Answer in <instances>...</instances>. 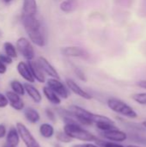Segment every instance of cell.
Wrapping results in <instances>:
<instances>
[{"instance_id": "8", "label": "cell", "mask_w": 146, "mask_h": 147, "mask_svg": "<svg viewBox=\"0 0 146 147\" xmlns=\"http://www.w3.org/2000/svg\"><path fill=\"white\" fill-rule=\"evenodd\" d=\"M99 134L105 140L117 142V143L124 142L128 139V134L124 131L118 129V127L106 132H99Z\"/></svg>"}, {"instance_id": "6", "label": "cell", "mask_w": 146, "mask_h": 147, "mask_svg": "<svg viewBox=\"0 0 146 147\" xmlns=\"http://www.w3.org/2000/svg\"><path fill=\"white\" fill-rule=\"evenodd\" d=\"M16 49L27 60H33L35 55L32 43L24 37H20L16 40Z\"/></svg>"}, {"instance_id": "16", "label": "cell", "mask_w": 146, "mask_h": 147, "mask_svg": "<svg viewBox=\"0 0 146 147\" xmlns=\"http://www.w3.org/2000/svg\"><path fill=\"white\" fill-rule=\"evenodd\" d=\"M20 134L16 127H11L7 132L6 135V143L14 146H17L20 143Z\"/></svg>"}, {"instance_id": "40", "label": "cell", "mask_w": 146, "mask_h": 147, "mask_svg": "<svg viewBox=\"0 0 146 147\" xmlns=\"http://www.w3.org/2000/svg\"><path fill=\"white\" fill-rule=\"evenodd\" d=\"M126 147H140V146H136V145H128V146H126Z\"/></svg>"}, {"instance_id": "21", "label": "cell", "mask_w": 146, "mask_h": 147, "mask_svg": "<svg viewBox=\"0 0 146 147\" xmlns=\"http://www.w3.org/2000/svg\"><path fill=\"white\" fill-rule=\"evenodd\" d=\"M95 125H96V128L99 130V132H106V131H109V130L117 128V127L113 120L100 121V122L96 123Z\"/></svg>"}, {"instance_id": "12", "label": "cell", "mask_w": 146, "mask_h": 147, "mask_svg": "<svg viewBox=\"0 0 146 147\" xmlns=\"http://www.w3.org/2000/svg\"><path fill=\"white\" fill-rule=\"evenodd\" d=\"M37 62L40 65V66L41 67V69L43 70V71L45 72V74L48 75L50 78L60 79L59 74L57 71V70L51 65V63L46 58H44V57H39Z\"/></svg>"}, {"instance_id": "1", "label": "cell", "mask_w": 146, "mask_h": 147, "mask_svg": "<svg viewBox=\"0 0 146 147\" xmlns=\"http://www.w3.org/2000/svg\"><path fill=\"white\" fill-rule=\"evenodd\" d=\"M21 21L30 40L34 45L43 47L46 45V39L40 22L35 17V16L24 15H22Z\"/></svg>"}, {"instance_id": "18", "label": "cell", "mask_w": 146, "mask_h": 147, "mask_svg": "<svg viewBox=\"0 0 146 147\" xmlns=\"http://www.w3.org/2000/svg\"><path fill=\"white\" fill-rule=\"evenodd\" d=\"M42 91H43L44 96L47 99V101L50 103H52V105H55V106L60 105V103H61V98L52 89H50L47 85L45 86V87H43Z\"/></svg>"}, {"instance_id": "41", "label": "cell", "mask_w": 146, "mask_h": 147, "mask_svg": "<svg viewBox=\"0 0 146 147\" xmlns=\"http://www.w3.org/2000/svg\"><path fill=\"white\" fill-rule=\"evenodd\" d=\"M5 3H10V2H12L13 0H3Z\"/></svg>"}, {"instance_id": "34", "label": "cell", "mask_w": 146, "mask_h": 147, "mask_svg": "<svg viewBox=\"0 0 146 147\" xmlns=\"http://www.w3.org/2000/svg\"><path fill=\"white\" fill-rule=\"evenodd\" d=\"M6 135H7V129H6L5 125L0 124V140L6 137Z\"/></svg>"}, {"instance_id": "20", "label": "cell", "mask_w": 146, "mask_h": 147, "mask_svg": "<svg viewBox=\"0 0 146 147\" xmlns=\"http://www.w3.org/2000/svg\"><path fill=\"white\" fill-rule=\"evenodd\" d=\"M40 134L45 139H51L55 135V129L50 123H42L39 127Z\"/></svg>"}, {"instance_id": "30", "label": "cell", "mask_w": 146, "mask_h": 147, "mask_svg": "<svg viewBox=\"0 0 146 147\" xmlns=\"http://www.w3.org/2000/svg\"><path fill=\"white\" fill-rule=\"evenodd\" d=\"M9 105V100L6 95L0 93V109H4Z\"/></svg>"}, {"instance_id": "29", "label": "cell", "mask_w": 146, "mask_h": 147, "mask_svg": "<svg viewBox=\"0 0 146 147\" xmlns=\"http://www.w3.org/2000/svg\"><path fill=\"white\" fill-rule=\"evenodd\" d=\"M74 72H75L76 76H77L81 81H83V82H86V81H87V78H86L84 72H83L81 69H79V68H77V67H74Z\"/></svg>"}, {"instance_id": "3", "label": "cell", "mask_w": 146, "mask_h": 147, "mask_svg": "<svg viewBox=\"0 0 146 147\" xmlns=\"http://www.w3.org/2000/svg\"><path fill=\"white\" fill-rule=\"evenodd\" d=\"M63 130L72 139L83 142H96L98 137L88 131L83 126L78 123H68L65 124Z\"/></svg>"}, {"instance_id": "36", "label": "cell", "mask_w": 146, "mask_h": 147, "mask_svg": "<svg viewBox=\"0 0 146 147\" xmlns=\"http://www.w3.org/2000/svg\"><path fill=\"white\" fill-rule=\"evenodd\" d=\"M137 85L142 89H145L146 90V80H140L137 83Z\"/></svg>"}, {"instance_id": "26", "label": "cell", "mask_w": 146, "mask_h": 147, "mask_svg": "<svg viewBox=\"0 0 146 147\" xmlns=\"http://www.w3.org/2000/svg\"><path fill=\"white\" fill-rule=\"evenodd\" d=\"M131 98L138 104L146 106V92L134 93L131 96Z\"/></svg>"}, {"instance_id": "14", "label": "cell", "mask_w": 146, "mask_h": 147, "mask_svg": "<svg viewBox=\"0 0 146 147\" xmlns=\"http://www.w3.org/2000/svg\"><path fill=\"white\" fill-rule=\"evenodd\" d=\"M28 65L29 68L31 70V72L34 78V79L36 81H38L39 83H45L46 82V77H45V72L43 71V70L41 69V67L40 66V65L38 64V62L36 61H33L30 60L28 61Z\"/></svg>"}, {"instance_id": "4", "label": "cell", "mask_w": 146, "mask_h": 147, "mask_svg": "<svg viewBox=\"0 0 146 147\" xmlns=\"http://www.w3.org/2000/svg\"><path fill=\"white\" fill-rule=\"evenodd\" d=\"M107 105L111 111L121 115L122 117H126L128 119H136L138 117L137 112L124 101L111 97L107 101Z\"/></svg>"}, {"instance_id": "11", "label": "cell", "mask_w": 146, "mask_h": 147, "mask_svg": "<svg viewBox=\"0 0 146 147\" xmlns=\"http://www.w3.org/2000/svg\"><path fill=\"white\" fill-rule=\"evenodd\" d=\"M5 95L9 100V104L12 109L17 111H21L25 109V103L20 95L14 91H7Z\"/></svg>"}, {"instance_id": "35", "label": "cell", "mask_w": 146, "mask_h": 147, "mask_svg": "<svg viewBox=\"0 0 146 147\" xmlns=\"http://www.w3.org/2000/svg\"><path fill=\"white\" fill-rule=\"evenodd\" d=\"M7 71V66L0 60V74H4Z\"/></svg>"}, {"instance_id": "2", "label": "cell", "mask_w": 146, "mask_h": 147, "mask_svg": "<svg viewBox=\"0 0 146 147\" xmlns=\"http://www.w3.org/2000/svg\"><path fill=\"white\" fill-rule=\"evenodd\" d=\"M68 109L76 121L83 127H89L100 121L112 120L108 116L90 112L89 110H87L78 105H71L69 106Z\"/></svg>"}, {"instance_id": "28", "label": "cell", "mask_w": 146, "mask_h": 147, "mask_svg": "<svg viewBox=\"0 0 146 147\" xmlns=\"http://www.w3.org/2000/svg\"><path fill=\"white\" fill-rule=\"evenodd\" d=\"M45 114L47 117V119L52 121V122H56V120H57V113L55 110L52 109H46L45 110Z\"/></svg>"}, {"instance_id": "23", "label": "cell", "mask_w": 146, "mask_h": 147, "mask_svg": "<svg viewBox=\"0 0 146 147\" xmlns=\"http://www.w3.org/2000/svg\"><path fill=\"white\" fill-rule=\"evenodd\" d=\"M10 88L12 90V91H14L15 93L20 95L21 96H24L25 95V87H24V84H22L20 81L18 80H12L10 82Z\"/></svg>"}, {"instance_id": "10", "label": "cell", "mask_w": 146, "mask_h": 147, "mask_svg": "<svg viewBox=\"0 0 146 147\" xmlns=\"http://www.w3.org/2000/svg\"><path fill=\"white\" fill-rule=\"evenodd\" d=\"M61 53L66 57H77V58H83V59H86L89 57L88 53L84 49L75 46L63 47L61 49Z\"/></svg>"}, {"instance_id": "15", "label": "cell", "mask_w": 146, "mask_h": 147, "mask_svg": "<svg viewBox=\"0 0 146 147\" xmlns=\"http://www.w3.org/2000/svg\"><path fill=\"white\" fill-rule=\"evenodd\" d=\"M24 87H25V90L26 93L28 94V96L32 99V101L35 103H40L42 101V96L40 94V92L39 91V90L34 87L32 84L30 83H26L24 84Z\"/></svg>"}, {"instance_id": "19", "label": "cell", "mask_w": 146, "mask_h": 147, "mask_svg": "<svg viewBox=\"0 0 146 147\" xmlns=\"http://www.w3.org/2000/svg\"><path fill=\"white\" fill-rule=\"evenodd\" d=\"M23 114H24V117L26 118V120L31 124H36L40 120V113L34 108H31V107L25 108Z\"/></svg>"}, {"instance_id": "25", "label": "cell", "mask_w": 146, "mask_h": 147, "mask_svg": "<svg viewBox=\"0 0 146 147\" xmlns=\"http://www.w3.org/2000/svg\"><path fill=\"white\" fill-rule=\"evenodd\" d=\"M54 136L58 142L63 143V144H69L73 140L64 130H59V131L56 132Z\"/></svg>"}, {"instance_id": "39", "label": "cell", "mask_w": 146, "mask_h": 147, "mask_svg": "<svg viewBox=\"0 0 146 147\" xmlns=\"http://www.w3.org/2000/svg\"><path fill=\"white\" fill-rule=\"evenodd\" d=\"M53 147H63V146H62L60 144H59V143H58V144H54V145H53Z\"/></svg>"}, {"instance_id": "27", "label": "cell", "mask_w": 146, "mask_h": 147, "mask_svg": "<svg viewBox=\"0 0 146 147\" xmlns=\"http://www.w3.org/2000/svg\"><path fill=\"white\" fill-rule=\"evenodd\" d=\"M96 144L99 145L101 147H125L117 142H113V141H108V140L105 141V140H102L99 139L96 141Z\"/></svg>"}, {"instance_id": "13", "label": "cell", "mask_w": 146, "mask_h": 147, "mask_svg": "<svg viewBox=\"0 0 146 147\" xmlns=\"http://www.w3.org/2000/svg\"><path fill=\"white\" fill-rule=\"evenodd\" d=\"M16 69H17V71L19 73V75L25 80L27 81L28 83H30V84H33L34 83L35 79L31 72V70L29 68V65L28 63H25L23 61H21L17 64V66H16Z\"/></svg>"}, {"instance_id": "32", "label": "cell", "mask_w": 146, "mask_h": 147, "mask_svg": "<svg viewBox=\"0 0 146 147\" xmlns=\"http://www.w3.org/2000/svg\"><path fill=\"white\" fill-rule=\"evenodd\" d=\"M71 147H101L97 144H94L92 142H83L80 144H75Z\"/></svg>"}, {"instance_id": "38", "label": "cell", "mask_w": 146, "mask_h": 147, "mask_svg": "<svg viewBox=\"0 0 146 147\" xmlns=\"http://www.w3.org/2000/svg\"><path fill=\"white\" fill-rule=\"evenodd\" d=\"M141 125H142V126H143V127H144L146 129V119L145 120V121H142Z\"/></svg>"}, {"instance_id": "22", "label": "cell", "mask_w": 146, "mask_h": 147, "mask_svg": "<svg viewBox=\"0 0 146 147\" xmlns=\"http://www.w3.org/2000/svg\"><path fill=\"white\" fill-rule=\"evenodd\" d=\"M60 9L63 12L65 13H70L72 12L76 9L77 8V3L75 0H65L60 3Z\"/></svg>"}, {"instance_id": "33", "label": "cell", "mask_w": 146, "mask_h": 147, "mask_svg": "<svg viewBox=\"0 0 146 147\" xmlns=\"http://www.w3.org/2000/svg\"><path fill=\"white\" fill-rule=\"evenodd\" d=\"M0 60L4 63L5 65H9L12 63V58L8 56L7 54H2L0 53Z\"/></svg>"}, {"instance_id": "9", "label": "cell", "mask_w": 146, "mask_h": 147, "mask_svg": "<svg viewBox=\"0 0 146 147\" xmlns=\"http://www.w3.org/2000/svg\"><path fill=\"white\" fill-rule=\"evenodd\" d=\"M65 84H66L67 87L69 88V90L72 93H74L75 95L78 96L79 97H81L83 99H85V100H91L92 99V96L89 92H87L86 90L82 89L73 79L66 78Z\"/></svg>"}, {"instance_id": "31", "label": "cell", "mask_w": 146, "mask_h": 147, "mask_svg": "<svg viewBox=\"0 0 146 147\" xmlns=\"http://www.w3.org/2000/svg\"><path fill=\"white\" fill-rule=\"evenodd\" d=\"M131 140H134L135 142L138 143H142V144H146V138L141 136L140 134H133L131 136Z\"/></svg>"}, {"instance_id": "37", "label": "cell", "mask_w": 146, "mask_h": 147, "mask_svg": "<svg viewBox=\"0 0 146 147\" xmlns=\"http://www.w3.org/2000/svg\"><path fill=\"white\" fill-rule=\"evenodd\" d=\"M3 147H17V146H11V145H9V144H7V143H5Z\"/></svg>"}, {"instance_id": "17", "label": "cell", "mask_w": 146, "mask_h": 147, "mask_svg": "<svg viewBox=\"0 0 146 147\" xmlns=\"http://www.w3.org/2000/svg\"><path fill=\"white\" fill-rule=\"evenodd\" d=\"M37 13V2L36 0H24L22 4V15L24 16H35Z\"/></svg>"}, {"instance_id": "24", "label": "cell", "mask_w": 146, "mask_h": 147, "mask_svg": "<svg viewBox=\"0 0 146 147\" xmlns=\"http://www.w3.org/2000/svg\"><path fill=\"white\" fill-rule=\"evenodd\" d=\"M3 49L5 52V54L11 57L12 59L17 58V49L16 47H15L11 42L6 41L3 43Z\"/></svg>"}, {"instance_id": "7", "label": "cell", "mask_w": 146, "mask_h": 147, "mask_svg": "<svg viewBox=\"0 0 146 147\" xmlns=\"http://www.w3.org/2000/svg\"><path fill=\"white\" fill-rule=\"evenodd\" d=\"M46 85L52 89L61 99H67L70 96L69 88L58 78H49L46 81Z\"/></svg>"}, {"instance_id": "5", "label": "cell", "mask_w": 146, "mask_h": 147, "mask_svg": "<svg viewBox=\"0 0 146 147\" xmlns=\"http://www.w3.org/2000/svg\"><path fill=\"white\" fill-rule=\"evenodd\" d=\"M15 127L19 132L21 140L23 141L26 147H41L34 135L31 134L29 129L22 122H17Z\"/></svg>"}]
</instances>
